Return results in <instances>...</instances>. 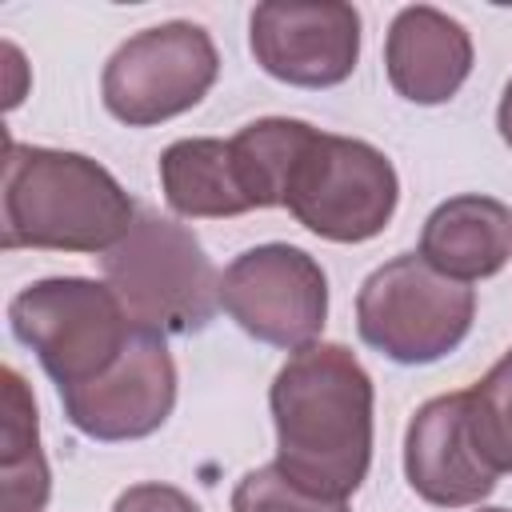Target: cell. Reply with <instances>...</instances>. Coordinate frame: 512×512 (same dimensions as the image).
I'll use <instances>...</instances> for the list:
<instances>
[{"mask_svg": "<svg viewBox=\"0 0 512 512\" xmlns=\"http://www.w3.org/2000/svg\"><path fill=\"white\" fill-rule=\"evenodd\" d=\"M372 404V376L344 344L292 352L268 392L276 464L296 484L348 500L372 464Z\"/></svg>", "mask_w": 512, "mask_h": 512, "instance_id": "obj_1", "label": "cell"}, {"mask_svg": "<svg viewBox=\"0 0 512 512\" xmlns=\"http://www.w3.org/2000/svg\"><path fill=\"white\" fill-rule=\"evenodd\" d=\"M136 220V204L120 180L84 152L4 144L0 244L48 252H108Z\"/></svg>", "mask_w": 512, "mask_h": 512, "instance_id": "obj_2", "label": "cell"}, {"mask_svg": "<svg viewBox=\"0 0 512 512\" xmlns=\"http://www.w3.org/2000/svg\"><path fill=\"white\" fill-rule=\"evenodd\" d=\"M104 284L128 320L156 336H188L212 324L220 308V272L192 228L140 208L128 236L100 256Z\"/></svg>", "mask_w": 512, "mask_h": 512, "instance_id": "obj_3", "label": "cell"}, {"mask_svg": "<svg viewBox=\"0 0 512 512\" xmlns=\"http://www.w3.org/2000/svg\"><path fill=\"white\" fill-rule=\"evenodd\" d=\"M8 324L36 352L56 392L108 372L136 332L116 292L88 276H48L20 288L8 304Z\"/></svg>", "mask_w": 512, "mask_h": 512, "instance_id": "obj_4", "label": "cell"}, {"mask_svg": "<svg viewBox=\"0 0 512 512\" xmlns=\"http://www.w3.org/2000/svg\"><path fill=\"white\" fill-rule=\"evenodd\" d=\"M476 292L436 272L420 252L392 256L356 292V328L368 348L396 364H432L464 344Z\"/></svg>", "mask_w": 512, "mask_h": 512, "instance_id": "obj_5", "label": "cell"}, {"mask_svg": "<svg viewBox=\"0 0 512 512\" xmlns=\"http://www.w3.org/2000/svg\"><path fill=\"white\" fill-rule=\"evenodd\" d=\"M396 200L400 180L392 160L368 140L332 132H312L284 188V208L308 232L336 244H364L380 236Z\"/></svg>", "mask_w": 512, "mask_h": 512, "instance_id": "obj_6", "label": "cell"}, {"mask_svg": "<svg viewBox=\"0 0 512 512\" xmlns=\"http://www.w3.org/2000/svg\"><path fill=\"white\" fill-rule=\"evenodd\" d=\"M220 76L212 36L192 20H168L128 36L104 64V108L128 128L164 124L196 108Z\"/></svg>", "mask_w": 512, "mask_h": 512, "instance_id": "obj_7", "label": "cell"}, {"mask_svg": "<svg viewBox=\"0 0 512 512\" xmlns=\"http://www.w3.org/2000/svg\"><path fill=\"white\" fill-rule=\"evenodd\" d=\"M220 308L260 344L300 352L328 320V276L296 244H256L220 272Z\"/></svg>", "mask_w": 512, "mask_h": 512, "instance_id": "obj_8", "label": "cell"}, {"mask_svg": "<svg viewBox=\"0 0 512 512\" xmlns=\"http://www.w3.org/2000/svg\"><path fill=\"white\" fill-rule=\"evenodd\" d=\"M248 44L272 80L332 88L360 60V12L344 0H268L252 8Z\"/></svg>", "mask_w": 512, "mask_h": 512, "instance_id": "obj_9", "label": "cell"}, {"mask_svg": "<svg viewBox=\"0 0 512 512\" xmlns=\"http://www.w3.org/2000/svg\"><path fill=\"white\" fill-rule=\"evenodd\" d=\"M60 404L72 428L92 440H140L152 436L176 408V360L164 336L136 328L120 360L88 384L60 388Z\"/></svg>", "mask_w": 512, "mask_h": 512, "instance_id": "obj_10", "label": "cell"}, {"mask_svg": "<svg viewBox=\"0 0 512 512\" xmlns=\"http://www.w3.org/2000/svg\"><path fill=\"white\" fill-rule=\"evenodd\" d=\"M404 476L412 492L436 508H468L492 496L496 468L480 452L468 416V392L432 396L404 432Z\"/></svg>", "mask_w": 512, "mask_h": 512, "instance_id": "obj_11", "label": "cell"}, {"mask_svg": "<svg viewBox=\"0 0 512 512\" xmlns=\"http://www.w3.org/2000/svg\"><path fill=\"white\" fill-rule=\"evenodd\" d=\"M388 84L412 104L452 100L472 72V36L440 8H400L384 40Z\"/></svg>", "mask_w": 512, "mask_h": 512, "instance_id": "obj_12", "label": "cell"}, {"mask_svg": "<svg viewBox=\"0 0 512 512\" xmlns=\"http://www.w3.org/2000/svg\"><path fill=\"white\" fill-rule=\"evenodd\" d=\"M420 260L460 284L496 276L512 260V208L480 192L436 204L420 232Z\"/></svg>", "mask_w": 512, "mask_h": 512, "instance_id": "obj_13", "label": "cell"}, {"mask_svg": "<svg viewBox=\"0 0 512 512\" xmlns=\"http://www.w3.org/2000/svg\"><path fill=\"white\" fill-rule=\"evenodd\" d=\"M160 188L176 216L184 220H224L252 212L228 140L188 136L160 152Z\"/></svg>", "mask_w": 512, "mask_h": 512, "instance_id": "obj_14", "label": "cell"}, {"mask_svg": "<svg viewBox=\"0 0 512 512\" xmlns=\"http://www.w3.org/2000/svg\"><path fill=\"white\" fill-rule=\"evenodd\" d=\"M4 380V432H0V488L4 512H44L52 496L48 460L40 452L36 400L16 368L0 372Z\"/></svg>", "mask_w": 512, "mask_h": 512, "instance_id": "obj_15", "label": "cell"}, {"mask_svg": "<svg viewBox=\"0 0 512 512\" xmlns=\"http://www.w3.org/2000/svg\"><path fill=\"white\" fill-rule=\"evenodd\" d=\"M312 124L304 120H292V116H264V120H252L244 124L228 148H232V160H236V176H240V188L248 196L252 208H280L284 204V188H288V176L304 152V144L312 140Z\"/></svg>", "mask_w": 512, "mask_h": 512, "instance_id": "obj_16", "label": "cell"}, {"mask_svg": "<svg viewBox=\"0 0 512 512\" xmlns=\"http://www.w3.org/2000/svg\"><path fill=\"white\" fill-rule=\"evenodd\" d=\"M472 436L496 472H512V348L468 388Z\"/></svg>", "mask_w": 512, "mask_h": 512, "instance_id": "obj_17", "label": "cell"}, {"mask_svg": "<svg viewBox=\"0 0 512 512\" xmlns=\"http://www.w3.org/2000/svg\"><path fill=\"white\" fill-rule=\"evenodd\" d=\"M232 512H348V500H332L296 484L280 464H260L236 480Z\"/></svg>", "mask_w": 512, "mask_h": 512, "instance_id": "obj_18", "label": "cell"}, {"mask_svg": "<svg viewBox=\"0 0 512 512\" xmlns=\"http://www.w3.org/2000/svg\"><path fill=\"white\" fill-rule=\"evenodd\" d=\"M112 512H200V504L172 484H132L116 496Z\"/></svg>", "mask_w": 512, "mask_h": 512, "instance_id": "obj_19", "label": "cell"}, {"mask_svg": "<svg viewBox=\"0 0 512 512\" xmlns=\"http://www.w3.org/2000/svg\"><path fill=\"white\" fill-rule=\"evenodd\" d=\"M496 128H500V140L512 148V80L504 84V96H500V108H496Z\"/></svg>", "mask_w": 512, "mask_h": 512, "instance_id": "obj_20", "label": "cell"}, {"mask_svg": "<svg viewBox=\"0 0 512 512\" xmlns=\"http://www.w3.org/2000/svg\"><path fill=\"white\" fill-rule=\"evenodd\" d=\"M480 512H508V508H480Z\"/></svg>", "mask_w": 512, "mask_h": 512, "instance_id": "obj_21", "label": "cell"}]
</instances>
